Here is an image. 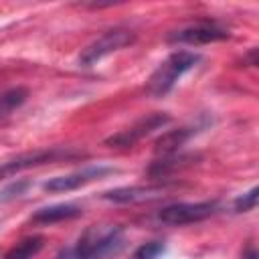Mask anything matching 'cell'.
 I'll list each match as a JSON object with an SVG mask.
<instances>
[{
    "mask_svg": "<svg viewBox=\"0 0 259 259\" xmlns=\"http://www.w3.org/2000/svg\"><path fill=\"white\" fill-rule=\"evenodd\" d=\"M123 249V229L117 225H91L73 247V259H113Z\"/></svg>",
    "mask_w": 259,
    "mask_h": 259,
    "instance_id": "6da1fadb",
    "label": "cell"
},
{
    "mask_svg": "<svg viewBox=\"0 0 259 259\" xmlns=\"http://www.w3.org/2000/svg\"><path fill=\"white\" fill-rule=\"evenodd\" d=\"M198 61H200V57L196 53H190V51H176V53L168 55L156 67V71L150 75L146 91L152 97H164L166 93L172 91V87L178 83V79L184 73H188Z\"/></svg>",
    "mask_w": 259,
    "mask_h": 259,
    "instance_id": "7a4b0ae2",
    "label": "cell"
},
{
    "mask_svg": "<svg viewBox=\"0 0 259 259\" xmlns=\"http://www.w3.org/2000/svg\"><path fill=\"white\" fill-rule=\"evenodd\" d=\"M136 40V34L127 28H111L105 34H101L99 38H95L93 42H89L81 55H79V65L83 67H91L95 63H99L101 59H105L107 55L121 51L125 47H130Z\"/></svg>",
    "mask_w": 259,
    "mask_h": 259,
    "instance_id": "3957f363",
    "label": "cell"
},
{
    "mask_svg": "<svg viewBox=\"0 0 259 259\" xmlns=\"http://www.w3.org/2000/svg\"><path fill=\"white\" fill-rule=\"evenodd\" d=\"M229 28L223 26L217 20H194L184 26L174 28L168 34V42H180V45H208L217 40L229 38Z\"/></svg>",
    "mask_w": 259,
    "mask_h": 259,
    "instance_id": "277c9868",
    "label": "cell"
},
{
    "mask_svg": "<svg viewBox=\"0 0 259 259\" xmlns=\"http://www.w3.org/2000/svg\"><path fill=\"white\" fill-rule=\"evenodd\" d=\"M221 210V204L217 200H202V202H174L164 206L158 212V221L166 225H190L200 223L204 219L214 217Z\"/></svg>",
    "mask_w": 259,
    "mask_h": 259,
    "instance_id": "5b68a950",
    "label": "cell"
},
{
    "mask_svg": "<svg viewBox=\"0 0 259 259\" xmlns=\"http://www.w3.org/2000/svg\"><path fill=\"white\" fill-rule=\"evenodd\" d=\"M168 121H170V115H168V113H160V111L150 113V115H146V117H140V119H138L136 123H132L130 127L117 132V134L111 136V138H107L105 144H107V146H115V148L134 146V144H138L140 140H144L146 136H150L152 132L164 127Z\"/></svg>",
    "mask_w": 259,
    "mask_h": 259,
    "instance_id": "8992f818",
    "label": "cell"
},
{
    "mask_svg": "<svg viewBox=\"0 0 259 259\" xmlns=\"http://www.w3.org/2000/svg\"><path fill=\"white\" fill-rule=\"evenodd\" d=\"M113 168L109 166H87L83 170H77V172H71V174H65V176H55L51 180H47L42 184V188L47 192H69V190H75V188H81L93 180H99L103 178L105 174H111Z\"/></svg>",
    "mask_w": 259,
    "mask_h": 259,
    "instance_id": "52a82bcc",
    "label": "cell"
},
{
    "mask_svg": "<svg viewBox=\"0 0 259 259\" xmlns=\"http://www.w3.org/2000/svg\"><path fill=\"white\" fill-rule=\"evenodd\" d=\"M69 156H75V152H67V150H61V148H49V150L26 152V154L16 156L14 160L4 162V164L0 166V178L12 176V174H16V172H22V170H28V168L47 164V162H55V160H59V158H69Z\"/></svg>",
    "mask_w": 259,
    "mask_h": 259,
    "instance_id": "ba28073f",
    "label": "cell"
},
{
    "mask_svg": "<svg viewBox=\"0 0 259 259\" xmlns=\"http://www.w3.org/2000/svg\"><path fill=\"white\" fill-rule=\"evenodd\" d=\"M164 192V186H121V188H113L109 192L103 194L105 200L111 202H144V200H154Z\"/></svg>",
    "mask_w": 259,
    "mask_h": 259,
    "instance_id": "9c48e42d",
    "label": "cell"
},
{
    "mask_svg": "<svg viewBox=\"0 0 259 259\" xmlns=\"http://www.w3.org/2000/svg\"><path fill=\"white\" fill-rule=\"evenodd\" d=\"M198 132H200V125H184L178 130H170L156 140L154 150H156V154H162V156H174Z\"/></svg>",
    "mask_w": 259,
    "mask_h": 259,
    "instance_id": "30bf717a",
    "label": "cell"
},
{
    "mask_svg": "<svg viewBox=\"0 0 259 259\" xmlns=\"http://www.w3.org/2000/svg\"><path fill=\"white\" fill-rule=\"evenodd\" d=\"M83 212V208L75 202H59V204H51V206H42L38 208L30 221L36 225H53V223H61V221H69L75 219Z\"/></svg>",
    "mask_w": 259,
    "mask_h": 259,
    "instance_id": "8fae6325",
    "label": "cell"
},
{
    "mask_svg": "<svg viewBox=\"0 0 259 259\" xmlns=\"http://www.w3.org/2000/svg\"><path fill=\"white\" fill-rule=\"evenodd\" d=\"M42 247H45V237H40V235L24 237L16 245H12L2 255V259H32V257H36L40 253Z\"/></svg>",
    "mask_w": 259,
    "mask_h": 259,
    "instance_id": "7c38bea8",
    "label": "cell"
},
{
    "mask_svg": "<svg viewBox=\"0 0 259 259\" xmlns=\"http://www.w3.org/2000/svg\"><path fill=\"white\" fill-rule=\"evenodd\" d=\"M28 97V91L24 87H12L4 93H0V115H8L12 113L16 107H20Z\"/></svg>",
    "mask_w": 259,
    "mask_h": 259,
    "instance_id": "4fadbf2b",
    "label": "cell"
},
{
    "mask_svg": "<svg viewBox=\"0 0 259 259\" xmlns=\"http://www.w3.org/2000/svg\"><path fill=\"white\" fill-rule=\"evenodd\" d=\"M164 249H166V245L162 241H150V243L140 245L130 255V259H160V255L164 253Z\"/></svg>",
    "mask_w": 259,
    "mask_h": 259,
    "instance_id": "5bb4252c",
    "label": "cell"
},
{
    "mask_svg": "<svg viewBox=\"0 0 259 259\" xmlns=\"http://www.w3.org/2000/svg\"><path fill=\"white\" fill-rule=\"evenodd\" d=\"M257 198H259V188L253 186L251 190H247L245 194L235 198V202H233L235 212H249V210H253L257 206Z\"/></svg>",
    "mask_w": 259,
    "mask_h": 259,
    "instance_id": "9a60e30c",
    "label": "cell"
},
{
    "mask_svg": "<svg viewBox=\"0 0 259 259\" xmlns=\"http://www.w3.org/2000/svg\"><path fill=\"white\" fill-rule=\"evenodd\" d=\"M30 186L28 180H18V182H12L8 184L4 190H0V202H6V200H12V198H18L24 194V190Z\"/></svg>",
    "mask_w": 259,
    "mask_h": 259,
    "instance_id": "2e32d148",
    "label": "cell"
},
{
    "mask_svg": "<svg viewBox=\"0 0 259 259\" xmlns=\"http://www.w3.org/2000/svg\"><path fill=\"white\" fill-rule=\"evenodd\" d=\"M243 259H259V255H257V249H255L253 245H249V247L243 251Z\"/></svg>",
    "mask_w": 259,
    "mask_h": 259,
    "instance_id": "e0dca14e",
    "label": "cell"
},
{
    "mask_svg": "<svg viewBox=\"0 0 259 259\" xmlns=\"http://www.w3.org/2000/svg\"><path fill=\"white\" fill-rule=\"evenodd\" d=\"M55 259H73V247L71 249H63Z\"/></svg>",
    "mask_w": 259,
    "mask_h": 259,
    "instance_id": "ac0fdd59",
    "label": "cell"
}]
</instances>
